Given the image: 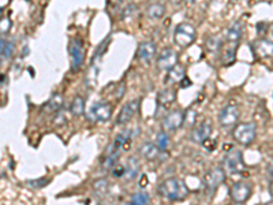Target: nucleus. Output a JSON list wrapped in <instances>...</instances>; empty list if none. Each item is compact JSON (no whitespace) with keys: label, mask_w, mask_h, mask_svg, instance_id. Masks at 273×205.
I'll use <instances>...</instances> for the list:
<instances>
[{"label":"nucleus","mask_w":273,"mask_h":205,"mask_svg":"<svg viewBox=\"0 0 273 205\" xmlns=\"http://www.w3.org/2000/svg\"><path fill=\"white\" fill-rule=\"evenodd\" d=\"M257 133V126L256 123H240L236 128L234 129V136L235 141L240 145H250L254 138H256Z\"/></svg>","instance_id":"3"},{"label":"nucleus","mask_w":273,"mask_h":205,"mask_svg":"<svg viewBox=\"0 0 273 205\" xmlns=\"http://www.w3.org/2000/svg\"><path fill=\"white\" fill-rule=\"evenodd\" d=\"M150 203V196L147 193H136L130 200V204L133 205H145Z\"/></svg>","instance_id":"27"},{"label":"nucleus","mask_w":273,"mask_h":205,"mask_svg":"<svg viewBox=\"0 0 273 205\" xmlns=\"http://www.w3.org/2000/svg\"><path fill=\"white\" fill-rule=\"evenodd\" d=\"M15 50V45L11 40L0 39V66L4 65V62L10 59Z\"/></svg>","instance_id":"16"},{"label":"nucleus","mask_w":273,"mask_h":205,"mask_svg":"<svg viewBox=\"0 0 273 205\" xmlns=\"http://www.w3.org/2000/svg\"><path fill=\"white\" fill-rule=\"evenodd\" d=\"M156 44L153 43V41H143L139 44L138 47V51H136V58L142 62V63H145V65H149L150 61H152L154 55H156Z\"/></svg>","instance_id":"13"},{"label":"nucleus","mask_w":273,"mask_h":205,"mask_svg":"<svg viewBox=\"0 0 273 205\" xmlns=\"http://www.w3.org/2000/svg\"><path fill=\"white\" fill-rule=\"evenodd\" d=\"M68 52L71 58V68L78 70L81 68L82 63L85 61V50H83V43L81 40H72L68 45Z\"/></svg>","instance_id":"8"},{"label":"nucleus","mask_w":273,"mask_h":205,"mask_svg":"<svg viewBox=\"0 0 273 205\" xmlns=\"http://www.w3.org/2000/svg\"><path fill=\"white\" fill-rule=\"evenodd\" d=\"M160 152H161V150L158 149L157 145L153 144V142H145V144L139 148V153L142 155V157L150 161L156 160L158 156H160Z\"/></svg>","instance_id":"19"},{"label":"nucleus","mask_w":273,"mask_h":205,"mask_svg":"<svg viewBox=\"0 0 273 205\" xmlns=\"http://www.w3.org/2000/svg\"><path fill=\"white\" fill-rule=\"evenodd\" d=\"M62 106H63V96L60 93H54L44 104V110L47 112H55L59 111Z\"/></svg>","instance_id":"21"},{"label":"nucleus","mask_w":273,"mask_h":205,"mask_svg":"<svg viewBox=\"0 0 273 205\" xmlns=\"http://www.w3.org/2000/svg\"><path fill=\"white\" fill-rule=\"evenodd\" d=\"M164 14H165V6L160 3H154L152 6L147 7L146 10V15L150 19H160L164 17Z\"/></svg>","instance_id":"23"},{"label":"nucleus","mask_w":273,"mask_h":205,"mask_svg":"<svg viewBox=\"0 0 273 205\" xmlns=\"http://www.w3.org/2000/svg\"><path fill=\"white\" fill-rule=\"evenodd\" d=\"M235 54H236V45H232L231 48L224 51V55H223V63L224 65H231V63H234L235 62Z\"/></svg>","instance_id":"28"},{"label":"nucleus","mask_w":273,"mask_h":205,"mask_svg":"<svg viewBox=\"0 0 273 205\" xmlns=\"http://www.w3.org/2000/svg\"><path fill=\"white\" fill-rule=\"evenodd\" d=\"M178 63V54L172 48H165L160 52L157 58V67L163 71H168L171 67Z\"/></svg>","instance_id":"11"},{"label":"nucleus","mask_w":273,"mask_h":205,"mask_svg":"<svg viewBox=\"0 0 273 205\" xmlns=\"http://www.w3.org/2000/svg\"><path fill=\"white\" fill-rule=\"evenodd\" d=\"M197 39V30L196 28L190 25V23H179L176 29H175L174 40L176 44L186 48V47H190Z\"/></svg>","instance_id":"2"},{"label":"nucleus","mask_w":273,"mask_h":205,"mask_svg":"<svg viewBox=\"0 0 273 205\" xmlns=\"http://www.w3.org/2000/svg\"><path fill=\"white\" fill-rule=\"evenodd\" d=\"M112 174H114V177L116 178H120L125 175V166H122V164H115L114 167H112Z\"/></svg>","instance_id":"32"},{"label":"nucleus","mask_w":273,"mask_h":205,"mask_svg":"<svg viewBox=\"0 0 273 205\" xmlns=\"http://www.w3.org/2000/svg\"><path fill=\"white\" fill-rule=\"evenodd\" d=\"M85 111V100L81 96H76L75 99L72 100L70 107V112L74 117H81Z\"/></svg>","instance_id":"24"},{"label":"nucleus","mask_w":273,"mask_h":205,"mask_svg":"<svg viewBox=\"0 0 273 205\" xmlns=\"http://www.w3.org/2000/svg\"><path fill=\"white\" fill-rule=\"evenodd\" d=\"M196 111H189L187 114H185V122H187V125L189 126H193L194 125V122H196Z\"/></svg>","instance_id":"33"},{"label":"nucleus","mask_w":273,"mask_h":205,"mask_svg":"<svg viewBox=\"0 0 273 205\" xmlns=\"http://www.w3.org/2000/svg\"><path fill=\"white\" fill-rule=\"evenodd\" d=\"M49 182H51V179H48V178H40V179H34V181H27V185L34 189H41L47 186Z\"/></svg>","instance_id":"30"},{"label":"nucleus","mask_w":273,"mask_h":205,"mask_svg":"<svg viewBox=\"0 0 273 205\" xmlns=\"http://www.w3.org/2000/svg\"><path fill=\"white\" fill-rule=\"evenodd\" d=\"M12 26V21L10 18H0V37L10 33V29Z\"/></svg>","instance_id":"29"},{"label":"nucleus","mask_w":273,"mask_h":205,"mask_svg":"<svg viewBox=\"0 0 273 205\" xmlns=\"http://www.w3.org/2000/svg\"><path fill=\"white\" fill-rule=\"evenodd\" d=\"M253 47H254V51H256L257 55L261 56V58H271V56H272L273 45L271 40H268V39L257 40L256 43L253 44Z\"/></svg>","instance_id":"15"},{"label":"nucleus","mask_w":273,"mask_h":205,"mask_svg":"<svg viewBox=\"0 0 273 205\" xmlns=\"http://www.w3.org/2000/svg\"><path fill=\"white\" fill-rule=\"evenodd\" d=\"M225 179V171L223 168H213L210 171L206 172V175L204 178V183H205V188L207 189V192L213 194L218 189V186L224 182Z\"/></svg>","instance_id":"7"},{"label":"nucleus","mask_w":273,"mask_h":205,"mask_svg":"<svg viewBox=\"0 0 273 205\" xmlns=\"http://www.w3.org/2000/svg\"><path fill=\"white\" fill-rule=\"evenodd\" d=\"M147 183H149V182H147L146 175H142V177H141V182H139V186H141V188H145Z\"/></svg>","instance_id":"36"},{"label":"nucleus","mask_w":273,"mask_h":205,"mask_svg":"<svg viewBox=\"0 0 273 205\" xmlns=\"http://www.w3.org/2000/svg\"><path fill=\"white\" fill-rule=\"evenodd\" d=\"M158 194L168 201H183L189 196V188L185 181L178 178H171L164 181L157 188Z\"/></svg>","instance_id":"1"},{"label":"nucleus","mask_w":273,"mask_h":205,"mask_svg":"<svg viewBox=\"0 0 273 205\" xmlns=\"http://www.w3.org/2000/svg\"><path fill=\"white\" fill-rule=\"evenodd\" d=\"M156 145H157V148L161 152L163 150H167L169 145V136L165 132H160L157 134V137H156Z\"/></svg>","instance_id":"25"},{"label":"nucleus","mask_w":273,"mask_h":205,"mask_svg":"<svg viewBox=\"0 0 273 205\" xmlns=\"http://www.w3.org/2000/svg\"><path fill=\"white\" fill-rule=\"evenodd\" d=\"M198 0H189V3H197Z\"/></svg>","instance_id":"37"},{"label":"nucleus","mask_w":273,"mask_h":205,"mask_svg":"<svg viewBox=\"0 0 273 205\" xmlns=\"http://www.w3.org/2000/svg\"><path fill=\"white\" fill-rule=\"evenodd\" d=\"M210 134H212V125H210V122H207L206 121V122H202L201 125H198V126L193 130L190 138L191 141H194L197 144H202L205 139L210 137Z\"/></svg>","instance_id":"14"},{"label":"nucleus","mask_w":273,"mask_h":205,"mask_svg":"<svg viewBox=\"0 0 273 205\" xmlns=\"http://www.w3.org/2000/svg\"><path fill=\"white\" fill-rule=\"evenodd\" d=\"M138 172H139V163L136 160V157H130L129 160H127V164L125 166V175L129 181L131 179H134L138 175Z\"/></svg>","instance_id":"22"},{"label":"nucleus","mask_w":273,"mask_h":205,"mask_svg":"<svg viewBox=\"0 0 273 205\" xmlns=\"http://www.w3.org/2000/svg\"><path fill=\"white\" fill-rule=\"evenodd\" d=\"M242 32H243V25H242V23H232L228 28V30H227L225 39H227V41H228L229 44L236 45L239 43V40L242 39Z\"/></svg>","instance_id":"17"},{"label":"nucleus","mask_w":273,"mask_h":205,"mask_svg":"<svg viewBox=\"0 0 273 205\" xmlns=\"http://www.w3.org/2000/svg\"><path fill=\"white\" fill-rule=\"evenodd\" d=\"M185 125V112L180 111V110H175L167 114L164 117L161 126L165 132H175Z\"/></svg>","instance_id":"9"},{"label":"nucleus","mask_w":273,"mask_h":205,"mask_svg":"<svg viewBox=\"0 0 273 205\" xmlns=\"http://www.w3.org/2000/svg\"><path fill=\"white\" fill-rule=\"evenodd\" d=\"M251 196V186L246 182H238L235 183L234 186L231 188V197L235 203L238 204H243L247 200L250 199Z\"/></svg>","instance_id":"12"},{"label":"nucleus","mask_w":273,"mask_h":205,"mask_svg":"<svg viewBox=\"0 0 273 205\" xmlns=\"http://www.w3.org/2000/svg\"><path fill=\"white\" fill-rule=\"evenodd\" d=\"M179 83H180V88H187V86H190L193 82H191L190 79H187V78L185 77L183 79H182V81H180Z\"/></svg>","instance_id":"35"},{"label":"nucleus","mask_w":273,"mask_h":205,"mask_svg":"<svg viewBox=\"0 0 273 205\" xmlns=\"http://www.w3.org/2000/svg\"><path fill=\"white\" fill-rule=\"evenodd\" d=\"M93 189H94V192H96L98 196L107 194L109 190L108 181H105V179H98V181H96V182L93 183Z\"/></svg>","instance_id":"26"},{"label":"nucleus","mask_w":273,"mask_h":205,"mask_svg":"<svg viewBox=\"0 0 273 205\" xmlns=\"http://www.w3.org/2000/svg\"><path fill=\"white\" fill-rule=\"evenodd\" d=\"M186 77V68L180 65H175L168 70V75H167V82L168 83H179L183 78Z\"/></svg>","instance_id":"20"},{"label":"nucleus","mask_w":273,"mask_h":205,"mask_svg":"<svg viewBox=\"0 0 273 205\" xmlns=\"http://www.w3.org/2000/svg\"><path fill=\"white\" fill-rule=\"evenodd\" d=\"M202 145L205 146V149L210 152V150H214V146H216V141L209 137V138H206L205 141H204V142H202Z\"/></svg>","instance_id":"34"},{"label":"nucleus","mask_w":273,"mask_h":205,"mask_svg":"<svg viewBox=\"0 0 273 205\" xmlns=\"http://www.w3.org/2000/svg\"><path fill=\"white\" fill-rule=\"evenodd\" d=\"M87 117H89V121H92V122H107L112 117V107L104 101L94 103L89 108Z\"/></svg>","instance_id":"4"},{"label":"nucleus","mask_w":273,"mask_h":205,"mask_svg":"<svg viewBox=\"0 0 273 205\" xmlns=\"http://www.w3.org/2000/svg\"><path fill=\"white\" fill-rule=\"evenodd\" d=\"M176 100V92L174 89H164L157 94V104L163 108H167L171 104H174Z\"/></svg>","instance_id":"18"},{"label":"nucleus","mask_w":273,"mask_h":205,"mask_svg":"<svg viewBox=\"0 0 273 205\" xmlns=\"http://www.w3.org/2000/svg\"><path fill=\"white\" fill-rule=\"evenodd\" d=\"M225 170L231 174H245L246 164L240 150H232L225 157Z\"/></svg>","instance_id":"6"},{"label":"nucleus","mask_w":273,"mask_h":205,"mask_svg":"<svg viewBox=\"0 0 273 205\" xmlns=\"http://www.w3.org/2000/svg\"><path fill=\"white\" fill-rule=\"evenodd\" d=\"M139 104H141V100H131L129 101L126 106H123V108L120 110L119 115H118V119H116V123L118 125H127L130 122L133 118L136 117V114L139 110Z\"/></svg>","instance_id":"10"},{"label":"nucleus","mask_w":273,"mask_h":205,"mask_svg":"<svg viewBox=\"0 0 273 205\" xmlns=\"http://www.w3.org/2000/svg\"><path fill=\"white\" fill-rule=\"evenodd\" d=\"M239 108L238 106H235V104H228V106H225L220 112V115H218V122L221 125V128L223 129H229V128H234L235 125L238 123L239 121Z\"/></svg>","instance_id":"5"},{"label":"nucleus","mask_w":273,"mask_h":205,"mask_svg":"<svg viewBox=\"0 0 273 205\" xmlns=\"http://www.w3.org/2000/svg\"><path fill=\"white\" fill-rule=\"evenodd\" d=\"M220 45H221V41L217 37H210L207 40V48L210 52H217L220 50Z\"/></svg>","instance_id":"31"}]
</instances>
